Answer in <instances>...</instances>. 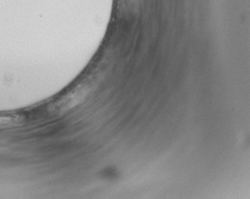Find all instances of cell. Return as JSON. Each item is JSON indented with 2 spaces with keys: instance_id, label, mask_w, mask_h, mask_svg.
I'll return each instance as SVG.
<instances>
[{
  "instance_id": "cell-1",
  "label": "cell",
  "mask_w": 250,
  "mask_h": 199,
  "mask_svg": "<svg viewBox=\"0 0 250 199\" xmlns=\"http://www.w3.org/2000/svg\"><path fill=\"white\" fill-rule=\"evenodd\" d=\"M19 120L17 118L11 116H0V128L12 126Z\"/></svg>"
}]
</instances>
